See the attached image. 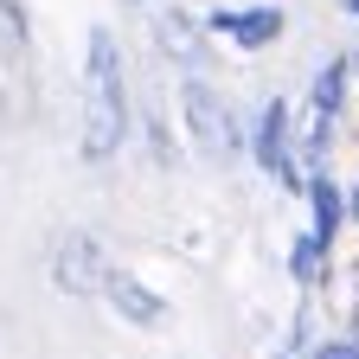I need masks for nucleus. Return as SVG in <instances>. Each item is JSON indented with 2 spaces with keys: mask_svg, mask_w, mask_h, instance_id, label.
Returning <instances> with one entry per match:
<instances>
[{
  "mask_svg": "<svg viewBox=\"0 0 359 359\" xmlns=\"http://www.w3.org/2000/svg\"><path fill=\"white\" fill-rule=\"evenodd\" d=\"M289 276H295L302 289H321V283L334 276V250L314 238V231H302V238L289 244Z\"/></svg>",
  "mask_w": 359,
  "mask_h": 359,
  "instance_id": "10",
  "label": "nucleus"
},
{
  "mask_svg": "<svg viewBox=\"0 0 359 359\" xmlns=\"http://www.w3.org/2000/svg\"><path fill=\"white\" fill-rule=\"evenodd\" d=\"M276 359H295V353H276Z\"/></svg>",
  "mask_w": 359,
  "mask_h": 359,
  "instance_id": "15",
  "label": "nucleus"
},
{
  "mask_svg": "<svg viewBox=\"0 0 359 359\" xmlns=\"http://www.w3.org/2000/svg\"><path fill=\"white\" fill-rule=\"evenodd\" d=\"M346 90H353V58H327L321 71H314V83H308V116L314 122H340Z\"/></svg>",
  "mask_w": 359,
  "mask_h": 359,
  "instance_id": "9",
  "label": "nucleus"
},
{
  "mask_svg": "<svg viewBox=\"0 0 359 359\" xmlns=\"http://www.w3.org/2000/svg\"><path fill=\"white\" fill-rule=\"evenodd\" d=\"M205 32L238 45V52H269L289 32V13L283 7H218V13H205Z\"/></svg>",
  "mask_w": 359,
  "mask_h": 359,
  "instance_id": "5",
  "label": "nucleus"
},
{
  "mask_svg": "<svg viewBox=\"0 0 359 359\" xmlns=\"http://www.w3.org/2000/svg\"><path fill=\"white\" fill-rule=\"evenodd\" d=\"M154 32H161L167 52L187 65V77H193V71H205V58H212V52H205V39H212V32H205V20H193V13H180V7H173V13H161V20H154Z\"/></svg>",
  "mask_w": 359,
  "mask_h": 359,
  "instance_id": "8",
  "label": "nucleus"
},
{
  "mask_svg": "<svg viewBox=\"0 0 359 359\" xmlns=\"http://www.w3.org/2000/svg\"><path fill=\"white\" fill-rule=\"evenodd\" d=\"M346 13H353V20H359V0H346Z\"/></svg>",
  "mask_w": 359,
  "mask_h": 359,
  "instance_id": "13",
  "label": "nucleus"
},
{
  "mask_svg": "<svg viewBox=\"0 0 359 359\" xmlns=\"http://www.w3.org/2000/svg\"><path fill=\"white\" fill-rule=\"evenodd\" d=\"M128 77H122V45L109 26H90L83 39V135H77V148L90 167H109L128 142Z\"/></svg>",
  "mask_w": 359,
  "mask_h": 359,
  "instance_id": "1",
  "label": "nucleus"
},
{
  "mask_svg": "<svg viewBox=\"0 0 359 359\" xmlns=\"http://www.w3.org/2000/svg\"><path fill=\"white\" fill-rule=\"evenodd\" d=\"M128 7H142V0H128Z\"/></svg>",
  "mask_w": 359,
  "mask_h": 359,
  "instance_id": "17",
  "label": "nucleus"
},
{
  "mask_svg": "<svg viewBox=\"0 0 359 359\" xmlns=\"http://www.w3.org/2000/svg\"><path fill=\"white\" fill-rule=\"evenodd\" d=\"M308 359H359V334H321L308 346Z\"/></svg>",
  "mask_w": 359,
  "mask_h": 359,
  "instance_id": "11",
  "label": "nucleus"
},
{
  "mask_svg": "<svg viewBox=\"0 0 359 359\" xmlns=\"http://www.w3.org/2000/svg\"><path fill=\"white\" fill-rule=\"evenodd\" d=\"M346 224H353V231H359V180H353V187H346Z\"/></svg>",
  "mask_w": 359,
  "mask_h": 359,
  "instance_id": "12",
  "label": "nucleus"
},
{
  "mask_svg": "<svg viewBox=\"0 0 359 359\" xmlns=\"http://www.w3.org/2000/svg\"><path fill=\"white\" fill-rule=\"evenodd\" d=\"M302 199H308V231L334 250V244H340V231H346V187H340L327 167H308Z\"/></svg>",
  "mask_w": 359,
  "mask_h": 359,
  "instance_id": "7",
  "label": "nucleus"
},
{
  "mask_svg": "<svg viewBox=\"0 0 359 359\" xmlns=\"http://www.w3.org/2000/svg\"><path fill=\"white\" fill-rule=\"evenodd\" d=\"M250 142V161H257V173H269L276 187H289V193H302V167H295V109L283 103V97H269L263 109H257V128L244 135Z\"/></svg>",
  "mask_w": 359,
  "mask_h": 359,
  "instance_id": "3",
  "label": "nucleus"
},
{
  "mask_svg": "<svg viewBox=\"0 0 359 359\" xmlns=\"http://www.w3.org/2000/svg\"><path fill=\"white\" fill-rule=\"evenodd\" d=\"M353 334H359V308H353Z\"/></svg>",
  "mask_w": 359,
  "mask_h": 359,
  "instance_id": "14",
  "label": "nucleus"
},
{
  "mask_svg": "<svg viewBox=\"0 0 359 359\" xmlns=\"http://www.w3.org/2000/svg\"><path fill=\"white\" fill-rule=\"evenodd\" d=\"M103 276H109V257H103V244L90 238V231H65L52 244V289L58 295L90 302V295L103 289Z\"/></svg>",
  "mask_w": 359,
  "mask_h": 359,
  "instance_id": "4",
  "label": "nucleus"
},
{
  "mask_svg": "<svg viewBox=\"0 0 359 359\" xmlns=\"http://www.w3.org/2000/svg\"><path fill=\"white\" fill-rule=\"evenodd\" d=\"M180 122H187V142H193L205 161H231V154L244 148V122L231 116V103H224L199 71L180 83Z\"/></svg>",
  "mask_w": 359,
  "mask_h": 359,
  "instance_id": "2",
  "label": "nucleus"
},
{
  "mask_svg": "<svg viewBox=\"0 0 359 359\" xmlns=\"http://www.w3.org/2000/svg\"><path fill=\"white\" fill-rule=\"evenodd\" d=\"M353 77H359V58H353Z\"/></svg>",
  "mask_w": 359,
  "mask_h": 359,
  "instance_id": "16",
  "label": "nucleus"
},
{
  "mask_svg": "<svg viewBox=\"0 0 359 359\" xmlns=\"http://www.w3.org/2000/svg\"><path fill=\"white\" fill-rule=\"evenodd\" d=\"M97 295L116 308V321H128V327H167V308H173L161 289H148L135 269H116V263H109V276H103Z\"/></svg>",
  "mask_w": 359,
  "mask_h": 359,
  "instance_id": "6",
  "label": "nucleus"
}]
</instances>
